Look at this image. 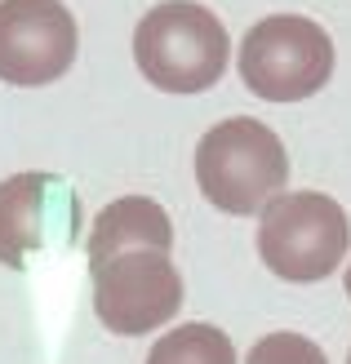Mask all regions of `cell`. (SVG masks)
Masks as SVG:
<instances>
[{
	"instance_id": "cell-1",
	"label": "cell",
	"mask_w": 351,
	"mask_h": 364,
	"mask_svg": "<svg viewBox=\"0 0 351 364\" xmlns=\"http://www.w3.org/2000/svg\"><path fill=\"white\" fill-rule=\"evenodd\" d=\"M231 58L227 27L196 0H164L134 27V63L160 94H205Z\"/></svg>"
},
{
	"instance_id": "cell-2",
	"label": "cell",
	"mask_w": 351,
	"mask_h": 364,
	"mask_svg": "<svg viewBox=\"0 0 351 364\" xmlns=\"http://www.w3.org/2000/svg\"><path fill=\"white\" fill-rule=\"evenodd\" d=\"M289 182V156L263 120L231 116L218 120L196 147V187L218 213L249 218L263 213Z\"/></svg>"
},
{
	"instance_id": "cell-3",
	"label": "cell",
	"mask_w": 351,
	"mask_h": 364,
	"mask_svg": "<svg viewBox=\"0 0 351 364\" xmlns=\"http://www.w3.org/2000/svg\"><path fill=\"white\" fill-rule=\"evenodd\" d=\"M351 249V223L325 191H281L258 218V258L289 284H316Z\"/></svg>"
},
{
	"instance_id": "cell-4",
	"label": "cell",
	"mask_w": 351,
	"mask_h": 364,
	"mask_svg": "<svg viewBox=\"0 0 351 364\" xmlns=\"http://www.w3.org/2000/svg\"><path fill=\"white\" fill-rule=\"evenodd\" d=\"M334 76V41L320 23L271 14L253 23L240 45V80L263 102H303Z\"/></svg>"
},
{
	"instance_id": "cell-5",
	"label": "cell",
	"mask_w": 351,
	"mask_h": 364,
	"mask_svg": "<svg viewBox=\"0 0 351 364\" xmlns=\"http://www.w3.org/2000/svg\"><path fill=\"white\" fill-rule=\"evenodd\" d=\"M94 276V316L116 338H142L164 329L182 306V276L169 253L129 249L89 267Z\"/></svg>"
},
{
	"instance_id": "cell-6",
	"label": "cell",
	"mask_w": 351,
	"mask_h": 364,
	"mask_svg": "<svg viewBox=\"0 0 351 364\" xmlns=\"http://www.w3.org/2000/svg\"><path fill=\"white\" fill-rule=\"evenodd\" d=\"M80 49L76 18L63 0H0V80L41 89L63 80Z\"/></svg>"
},
{
	"instance_id": "cell-7",
	"label": "cell",
	"mask_w": 351,
	"mask_h": 364,
	"mask_svg": "<svg viewBox=\"0 0 351 364\" xmlns=\"http://www.w3.org/2000/svg\"><path fill=\"white\" fill-rule=\"evenodd\" d=\"M129 249H152V253H169L174 249V223L156 200L147 196H120L112 200L89 227V240H85V253H89V267L94 262H107L116 253H129Z\"/></svg>"
},
{
	"instance_id": "cell-8",
	"label": "cell",
	"mask_w": 351,
	"mask_h": 364,
	"mask_svg": "<svg viewBox=\"0 0 351 364\" xmlns=\"http://www.w3.org/2000/svg\"><path fill=\"white\" fill-rule=\"evenodd\" d=\"M45 209H49V178L45 173H14L0 182V262L23 267L31 249L45 245Z\"/></svg>"
},
{
	"instance_id": "cell-9",
	"label": "cell",
	"mask_w": 351,
	"mask_h": 364,
	"mask_svg": "<svg viewBox=\"0 0 351 364\" xmlns=\"http://www.w3.org/2000/svg\"><path fill=\"white\" fill-rule=\"evenodd\" d=\"M147 364H236V347L223 329L192 320V324L160 333L152 342V351H147Z\"/></svg>"
},
{
	"instance_id": "cell-10",
	"label": "cell",
	"mask_w": 351,
	"mask_h": 364,
	"mask_svg": "<svg viewBox=\"0 0 351 364\" xmlns=\"http://www.w3.org/2000/svg\"><path fill=\"white\" fill-rule=\"evenodd\" d=\"M245 364H329V360H325V351L311 338L281 329V333L258 338L249 347V355H245Z\"/></svg>"
},
{
	"instance_id": "cell-11",
	"label": "cell",
	"mask_w": 351,
	"mask_h": 364,
	"mask_svg": "<svg viewBox=\"0 0 351 364\" xmlns=\"http://www.w3.org/2000/svg\"><path fill=\"white\" fill-rule=\"evenodd\" d=\"M342 284H347V298H351V262H347V280Z\"/></svg>"
},
{
	"instance_id": "cell-12",
	"label": "cell",
	"mask_w": 351,
	"mask_h": 364,
	"mask_svg": "<svg viewBox=\"0 0 351 364\" xmlns=\"http://www.w3.org/2000/svg\"><path fill=\"white\" fill-rule=\"evenodd\" d=\"M347 364H351V351H347Z\"/></svg>"
}]
</instances>
